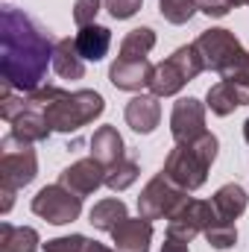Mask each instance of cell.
<instances>
[{
    "label": "cell",
    "mask_w": 249,
    "mask_h": 252,
    "mask_svg": "<svg viewBox=\"0 0 249 252\" xmlns=\"http://www.w3.org/2000/svg\"><path fill=\"white\" fill-rule=\"evenodd\" d=\"M56 38L24 9L3 6L0 12V76L21 94L44 85L53 67Z\"/></svg>",
    "instance_id": "cell-1"
},
{
    "label": "cell",
    "mask_w": 249,
    "mask_h": 252,
    "mask_svg": "<svg viewBox=\"0 0 249 252\" xmlns=\"http://www.w3.org/2000/svg\"><path fill=\"white\" fill-rule=\"evenodd\" d=\"M27 106L30 109H38L44 115L47 126L53 132H79L82 126L94 124L103 112H106V100L91 91V88H82V91H64L59 85H41L38 91L27 94Z\"/></svg>",
    "instance_id": "cell-2"
},
{
    "label": "cell",
    "mask_w": 249,
    "mask_h": 252,
    "mask_svg": "<svg viewBox=\"0 0 249 252\" xmlns=\"http://www.w3.org/2000/svg\"><path fill=\"white\" fill-rule=\"evenodd\" d=\"M217 150H220V141H217L214 132H205V135H199L196 141H187V144H176L170 150L161 173L182 190L202 188L205 179H208V170L217 158Z\"/></svg>",
    "instance_id": "cell-3"
},
{
    "label": "cell",
    "mask_w": 249,
    "mask_h": 252,
    "mask_svg": "<svg viewBox=\"0 0 249 252\" xmlns=\"http://www.w3.org/2000/svg\"><path fill=\"white\" fill-rule=\"evenodd\" d=\"M202 70H205V64H202L199 50L193 44H185V47L173 50V56H167L164 62L156 64L150 91H153V97H173L190 79H196Z\"/></svg>",
    "instance_id": "cell-4"
},
{
    "label": "cell",
    "mask_w": 249,
    "mask_h": 252,
    "mask_svg": "<svg viewBox=\"0 0 249 252\" xmlns=\"http://www.w3.org/2000/svg\"><path fill=\"white\" fill-rule=\"evenodd\" d=\"M38 176V156L30 141L6 135L0 141V188L21 190Z\"/></svg>",
    "instance_id": "cell-5"
},
{
    "label": "cell",
    "mask_w": 249,
    "mask_h": 252,
    "mask_svg": "<svg viewBox=\"0 0 249 252\" xmlns=\"http://www.w3.org/2000/svg\"><path fill=\"white\" fill-rule=\"evenodd\" d=\"M193 47L199 50L205 70H214V73H220V76L229 73L235 64H241L244 56H247V50H244V44L238 41V35H235L232 30H220V27L199 32L196 41H193Z\"/></svg>",
    "instance_id": "cell-6"
},
{
    "label": "cell",
    "mask_w": 249,
    "mask_h": 252,
    "mask_svg": "<svg viewBox=\"0 0 249 252\" xmlns=\"http://www.w3.org/2000/svg\"><path fill=\"white\" fill-rule=\"evenodd\" d=\"M32 214H38L41 220L53 223V226H64L73 223L82 214V196H76L73 190H67L62 182L56 185H44L32 196Z\"/></svg>",
    "instance_id": "cell-7"
},
{
    "label": "cell",
    "mask_w": 249,
    "mask_h": 252,
    "mask_svg": "<svg viewBox=\"0 0 249 252\" xmlns=\"http://www.w3.org/2000/svg\"><path fill=\"white\" fill-rule=\"evenodd\" d=\"M185 199H187V190L173 185L164 173H156L147 182V188L141 190V196H138V214L147 217V220H161V217H170Z\"/></svg>",
    "instance_id": "cell-8"
},
{
    "label": "cell",
    "mask_w": 249,
    "mask_h": 252,
    "mask_svg": "<svg viewBox=\"0 0 249 252\" xmlns=\"http://www.w3.org/2000/svg\"><path fill=\"white\" fill-rule=\"evenodd\" d=\"M214 205L205 202V199H190L187 196L185 202L167 217V235L176 238V241H185L190 244L196 235H202L208 229V223L214 220Z\"/></svg>",
    "instance_id": "cell-9"
},
{
    "label": "cell",
    "mask_w": 249,
    "mask_h": 252,
    "mask_svg": "<svg viewBox=\"0 0 249 252\" xmlns=\"http://www.w3.org/2000/svg\"><path fill=\"white\" fill-rule=\"evenodd\" d=\"M170 132H173L176 144H187V141H196L199 135H205L208 132L205 129V106L196 97L176 100L173 115H170Z\"/></svg>",
    "instance_id": "cell-10"
},
{
    "label": "cell",
    "mask_w": 249,
    "mask_h": 252,
    "mask_svg": "<svg viewBox=\"0 0 249 252\" xmlns=\"http://www.w3.org/2000/svg\"><path fill=\"white\" fill-rule=\"evenodd\" d=\"M59 182L67 190H73L76 196H88L100 185H106V167L97 158H79L59 173Z\"/></svg>",
    "instance_id": "cell-11"
},
{
    "label": "cell",
    "mask_w": 249,
    "mask_h": 252,
    "mask_svg": "<svg viewBox=\"0 0 249 252\" xmlns=\"http://www.w3.org/2000/svg\"><path fill=\"white\" fill-rule=\"evenodd\" d=\"M156 64L150 59H118L109 67V82L121 91H141L150 88Z\"/></svg>",
    "instance_id": "cell-12"
},
{
    "label": "cell",
    "mask_w": 249,
    "mask_h": 252,
    "mask_svg": "<svg viewBox=\"0 0 249 252\" xmlns=\"http://www.w3.org/2000/svg\"><path fill=\"white\" fill-rule=\"evenodd\" d=\"M115 250L118 252H150V241H153V220L147 217H126L121 226H115L112 232Z\"/></svg>",
    "instance_id": "cell-13"
},
{
    "label": "cell",
    "mask_w": 249,
    "mask_h": 252,
    "mask_svg": "<svg viewBox=\"0 0 249 252\" xmlns=\"http://www.w3.org/2000/svg\"><path fill=\"white\" fill-rule=\"evenodd\" d=\"M126 124L132 126L135 132L141 135H150L156 126L161 124V106H158V97L153 94H138L126 103V112H124Z\"/></svg>",
    "instance_id": "cell-14"
},
{
    "label": "cell",
    "mask_w": 249,
    "mask_h": 252,
    "mask_svg": "<svg viewBox=\"0 0 249 252\" xmlns=\"http://www.w3.org/2000/svg\"><path fill=\"white\" fill-rule=\"evenodd\" d=\"M91 158H97L103 167H112L126 158V144L115 126H100L91 135Z\"/></svg>",
    "instance_id": "cell-15"
},
{
    "label": "cell",
    "mask_w": 249,
    "mask_h": 252,
    "mask_svg": "<svg viewBox=\"0 0 249 252\" xmlns=\"http://www.w3.org/2000/svg\"><path fill=\"white\" fill-rule=\"evenodd\" d=\"M76 41V50L85 62H100L106 59L109 47H112V30L109 27H100V24H91V27H79V32L73 35Z\"/></svg>",
    "instance_id": "cell-16"
},
{
    "label": "cell",
    "mask_w": 249,
    "mask_h": 252,
    "mask_svg": "<svg viewBox=\"0 0 249 252\" xmlns=\"http://www.w3.org/2000/svg\"><path fill=\"white\" fill-rule=\"evenodd\" d=\"M211 205H214V211H217V217H220V220L235 223V220L247 211L249 196H247V190L241 188L238 182H229V185L217 188V193L211 196Z\"/></svg>",
    "instance_id": "cell-17"
},
{
    "label": "cell",
    "mask_w": 249,
    "mask_h": 252,
    "mask_svg": "<svg viewBox=\"0 0 249 252\" xmlns=\"http://www.w3.org/2000/svg\"><path fill=\"white\" fill-rule=\"evenodd\" d=\"M53 70L62 79H82L85 76V59L76 50L73 38H59L56 50H53Z\"/></svg>",
    "instance_id": "cell-18"
},
{
    "label": "cell",
    "mask_w": 249,
    "mask_h": 252,
    "mask_svg": "<svg viewBox=\"0 0 249 252\" xmlns=\"http://www.w3.org/2000/svg\"><path fill=\"white\" fill-rule=\"evenodd\" d=\"M12 135H18V138H24V141H30V144H41V141H47L50 138V126L44 121V115L38 112V109H30L27 106V112H21L15 121H12Z\"/></svg>",
    "instance_id": "cell-19"
},
{
    "label": "cell",
    "mask_w": 249,
    "mask_h": 252,
    "mask_svg": "<svg viewBox=\"0 0 249 252\" xmlns=\"http://www.w3.org/2000/svg\"><path fill=\"white\" fill-rule=\"evenodd\" d=\"M38 232L32 226L0 223V252H38Z\"/></svg>",
    "instance_id": "cell-20"
},
{
    "label": "cell",
    "mask_w": 249,
    "mask_h": 252,
    "mask_svg": "<svg viewBox=\"0 0 249 252\" xmlns=\"http://www.w3.org/2000/svg\"><path fill=\"white\" fill-rule=\"evenodd\" d=\"M126 217H129L126 202H124V199H118V196H112V199H100V202L91 208L88 223H91L94 229H100V232H112L115 226H121V223H124Z\"/></svg>",
    "instance_id": "cell-21"
},
{
    "label": "cell",
    "mask_w": 249,
    "mask_h": 252,
    "mask_svg": "<svg viewBox=\"0 0 249 252\" xmlns=\"http://www.w3.org/2000/svg\"><path fill=\"white\" fill-rule=\"evenodd\" d=\"M153 47H156V32L150 27H138V30L126 32V38L121 41L118 59H147Z\"/></svg>",
    "instance_id": "cell-22"
},
{
    "label": "cell",
    "mask_w": 249,
    "mask_h": 252,
    "mask_svg": "<svg viewBox=\"0 0 249 252\" xmlns=\"http://www.w3.org/2000/svg\"><path fill=\"white\" fill-rule=\"evenodd\" d=\"M205 103H208V109L217 115V118H226V115H232L241 103H238V97H235V91H232V85L229 82H217V85H211L208 88V94H205Z\"/></svg>",
    "instance_id": "cell-23"
},
{
    "label": "cell",
    "mask_w": 249,
    "mask_h": 252,
    "mask_svg": "<svg viewBox=\"0 0 249 252\" xmlns=\"http://www.w3.org/2000/svg\"><path fill=\"white\" fill-rule=\"evenodd\" d=\"M138 173H141L138 161H135L132 156H126V158H121L118 164L106 167V188H112V190H126L132 182H135V179H138Z\"/></svg>",
    "instance_id": "cell-24"
},
{
    "label": "cell",
    "mask_w": 249,
    "mask_h": 252,
    "mask_svg": "<svg viewBox=\"0 0 249 252\" xmlns=\"http://www.w3.org/2000/svg\"><path fill=\"white\" fill-rule=\"evenodd\" d=\"M202 235H205V241H208L214 250H229V247L238 244V226L229 223V220H220L217 214H214V220L208 223V229H205Z\"/></svg>",
    "instance_id": "cell-25"
},
{
    "label": "cell",
    "mask_w": 249,
    "mask_h": 252,
    "mask_svg": "<svg viewBox=\"0 0 249 252\" xmlns=\"http://www.w3.org/2000/svg\"><path fill=\"white\" fill-rule=\"evenodd\" d=\"M158 12L170 24H187L199 12V0H158Z\"/></svg>",
    "instance_id": "cell-26"
},
{
    "label": "cell",
    "mask_w": 249,
    "mask_h": 252,
    "mask_svg": "<svg viewBox=\"0 0 249 252\" xmlns=\"http://www.w3.org/2000/svg\"><path fill=\"white\" fill-rule=\"evenodd\" d=\"M223 82L232 85V91H235V97H238L241 106H249V50H247V56H244V62L235 64L229 73H223Z\"/></svg>",
    "instance_id": "cell-27"
},
{
    "label": "cell",
    "mask_w": 249,
    "mask_h": 252,
    "mask_svg": "<svg viewBox=\"0 0 249 252\" xmlns=\"http://www.w3.org/2000/svg\"><path fill=\"white\" fill-rule=\"evenodd\" d=\"M88 238L85 235H67V238H53L44 244V252H85Z\"/></svg>",
    "instance_id": "cell-28"
},
{
    "label": "cell",
    "mask_w": 249,
    "mask_h": 252,
    "mask_svg": "<svg viewBox=\"0 0 249 252\" xmlns=\"http://www.w3.org/2000/svg\"><path fill=\"white\" fill-rule=\"evenodd\" d=\"M100 3L103 0H76L73 3V21H76V27H91L94 18H97V12H100Z\"/></svg>",
    "instance_id": "cell-29"
},
{
    "label": "cell",
    "mask_w": 249,
    "mask_h": 252,
    "mask_svg": "<svg viewBox=\"0 0 249 252\" xmlns=\"http://www.w3.org/2000/svg\"><path fill=\"white\" fill-rule=\"evenodd\" d=\"M103 3H106V9H109V15L115 21H126V18H132L141 9L144 0H103Z\"/></svg>",
    "instance_id": "cell-30"
},
{
    "label": "cell",
    "mask_w": 249,
    "mask_h": 252,
    "mask_svg": "<svg viewBox=\"0 0 249 252\" xmlns=\"http://www.w3.org/2000/svg\"><path fill=\"white\" fill-rule=\"evenodd\" d=\"M199 12L208 18H226L232 12V0H199Z\"/></svg>",
    "instance_id": "cell-31"
},
{
    "label": "cell",
    "mask_w": 249,
    "mask_h": 252,
    "mask_svg": "<svg viewBox=\"0 0 249 252\" xmlns=\"http://www.w3.org/2000/svg\"><path fill=\"white\" fill-rule=\"evenodd\" d=\"M161 252H190V250H187L185 241H176V238H170V235H167V241H164Z\"/></svg>",
    "instance_id": "cell-32"
},
{
    "label": "cell",
    "mask_w": 249,
    "mask_h": 252,
    "mask_svg": "<svg viewBox=\"0 0 249 252\" xmlns=\"http://www.w3.org/2000/svg\"><path fill=\"white\" fill-rule=\"evenodd\" d=\"M85 252H118V250H112V247H106V244H100V241H91V238H88Z\"/></svg>",
    "instance_id": "cell-33"
},
{
    "label": "cell",
    "mask_w": 249,
    "mask_h": 252,
    "mask_svg": "<svg viewBox=\"0 0 249 252\" xmlns=\"http://www.w3.org/2000/svg\"><path fill=\"white\" fill-rule=\"evenodd\" d=\"M232 6H249V0H232Z\"/></svg>",
    "instance_id": "cell-34"
},
{
    "label": "cell",
    "mask_w": 249,
    "mask_h": 252,
    "mask_svg": "<svg viewBox=\"0 0 249 252\" xmlns=\"http://www.w3.org/2000/svg\"><path fill=\"white\" fill-rule=\"evenodd\" d=\"M244 138H247V144H249V121L244 124Z\"/></svg>",
    "instance_id": "cell-35"
}]
</instances>
